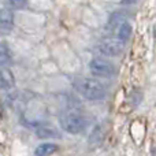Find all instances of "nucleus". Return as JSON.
<instances>
[{
  "mask_svg": "<svg viewBox=\"0 0 156 156\" xmlns=\"http://www.w3.org/2000/svg\"><path fill=\"white\" fill-rule=\"evenodd\" d=\"M37 136L38 137H58V132L48 126H43L37 129Z\"/></svg>",
  "mask_w": 156,
  "mask_h": 156,
  "instance_id": "obj_11",
  "label": "nucleus"
},
{
  "mask_svg": "<svg viewBox=\"0 0 156 156\" xmlns=\"http://www.w3.org/2000/svg\"><path fill=\"white\" fill-rule=\"evenodd\" d=\"M154 154H156V149H155V151H154Z\"/></svg>",
  "mask_w": 156,
  "mask_h": 156,
  "instance_id": "obj_13",
  "label": "nucleus"
},
{
  "mask_svg": "<svg viewBox=\"0 0 156 156\" xmlns=\"http://www.w3.org/2000/svg\"><path fill=\"white\" fill-rule=\"evenodd\" d=\"M58 147L54 145V144H41V145H38L37 148H36L34 154L37 156H47V155H51L54 154V152H56Z\"/></svg>",
  "mask_w": 156,
  "mask_h": 156,
  "instance_id": "obj_7",
  "label": "nucleus"
},
{
  "mask_svg": "<svg viewBox=\"0 0 156 156\" xmlns=\"http://www.w3.org/2000/svg\"><path fill=\"white\" fill-rule=\"evenodd\" d=\"M14 26V14L12 11H11V8H3L2 11H0V30H2V33L4 34V33L10 32L11 29H12Z\"/></svg>",
  "mask_w": 156,
  "mask_h": 156,
  "instance_id": "obj_5",
  "label": "nucleus"
},
{
  "mask_svg": "<svg viewBox=\"0 0 156 156\" xmlns=\"http://www.w3.org/2000/svg\"><path fill=\"white\" fill-rule=\"evenodd\" d=\"M123 40H116V38H105L99 44V49L107 56H114L118 55L123 48Z\"/></svg>",
  "mask_w": 156,
  "mask_h": 156,
  "instance_id": "obj_4",
  "label": "nucleus"
},
{
  "mask_svg": "<svg viewBox=\"0 0 156 156\" xmlns=\"http://www.w3.org/2000/svg\"><path fill=\"white\" fill-rule=\"evenodd\" d=\"M4 3L11 10H21V8L26 7L27 0H4Z\"/></svg>",
  "mask_w": 156,
  "mask_h": 156,
  "instance_id": "obj_10",
  "label": "nucleus"
},
{
  "mask_svg": "<svg viewBox=\"0 0 156 156\" xmlns=\"http://www.w3.org/2000/svg\"><path fill=\"white\" fill-rule=\"evenodd\" d=\"M59 121L63 129L67 133H71V134L81 133L85 129V125H86V121L82 114L77 110H73V108L63 111L59 116Z\"/></svg>",
  "mask_w": 156,
  "mask_h": 156,
  "instance_id": "obj_2",
  "label": "nucleus"
},
{
  "mask_svg": "<svg viewBox=\"0 0 156 156\" xmlns=\"http://www.w3.org/2000/svg\"><path fill=\"white\" fill-rule=\"evenodd\" d=\"M130 36H132V26H130L129 23H126V22H123L118 29V37L121 38V40L126 41Z\"/></svg>",
  "mask_w": 156,
  "mask_h": 156,
  "instance_id": "obj_8",
  "label": "nucleus"
},
{
  "mask_svg": "<svg viewBox=\"0 0 156 156\" xmlns=\"http://www.w3.org/2000/svg\"><path fill=\"white\" fill-rule=\"evenodd\" d=\"M137 0H121V3H123V4H133V3H136Z\"/></svg>",
  "mask_w": 156,
  "mask_h": 156,
  "instance_id": "obj_12",
  "label": "nucleus"
},
{
  "mask_svg": "<svg viewBox=\"0 0 156 156\" xmlns=\"http://www.w3.org/2000/svg\"><path fill=\"white\" fill-rule=\"evenodd\" d=\"M10 60H11V54L8 52L7 45L4 43H2V47H0V65L4 67Z\"/></svg>",
  "mask_w": 156,
  "mask_h": 156,
  "instance_id": "obj_9",
  "label": "nucleus"
},
{
  "mask_svg": "<svg viewBox=\"0 0 156 156\" xmlns=\"http://www.w3.org/2000/svg\"><path fill=\"white\" fill-rule=\"evenodd\" d=\"M74 89L88 100H101L105 97V88L101 82L89 78H77Z\"/></svg>",
  "mask_w": 156,
  "mask_h": 156,
  "instance_id": "obj_1",
  "label": "nucleus"
},
{
  "mask_svg": "<svg viewBox=\"0 0 156 156\" xmlns=\"http://www.w3.org/2000/svg\"><path fill=\"white\" fill-rule=\"evenodd\" d=\"M89 70L93 74L94 77H111L115 71V67H114L112 63H110L108 60L104 59H96L90 60L89 63Z\"/></svg>",
  "mask_w": 156,
  "mask_h": 156,
  "instance_id": "obj_3",
  "label": "nucleus"
},
{
  "mask_svg": "<svg viewBox=\"0 0 156 156\" xmlns=\"http://www.w3.org/2000/svg\"><path fill=\"white\" fill-rule=\"evenodd\" d=\"M14 83H15V81H14V76L11 71H8L7 69L3 67L2 70V80H0V86H2L3 90H8V89H11L14 86Z\"/></svg>",
  "mask_w": 156,
  "mask_h": 156,
  "instance_id": "obj_6",
  "label": "nucleus"
}]
</instances>
